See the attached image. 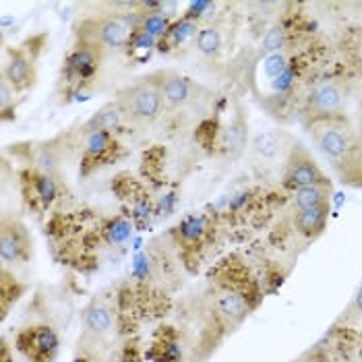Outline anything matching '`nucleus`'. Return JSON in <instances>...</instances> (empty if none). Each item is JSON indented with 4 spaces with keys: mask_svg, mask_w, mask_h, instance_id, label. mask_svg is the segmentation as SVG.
<instances>
[{
    "mask_svg": "<svg viewBox=\"0 0 362 362\" xmlns=\"http://www.w3.org/2000/svg\"><path fill=\"white\" fill-rule=\"evenodd\" d=\"M141 11L129 13H108L100 17H87L81 19L75 31V42L89 44L104 54L108 50H122L131 46L133 37L137 35L141 25Z\"/></svg>",
    "mask_w": 362,
    "mask_h": 362,
    "instance_id": "f257e3e1",
    "label": "nucleus"
},
{
    "mask_svg": "<svg viewBox=\"0 0 362 362\" xmlns=\"http://www.w3.org/2000/svg\"><path fill=\"white\" fill-rule=\"evenodd\" d=\"M114 100L122 108L129 124H151L166 110L153 73L141 77L135 83L122 87Z\"/></svg>",
    "mask_w": 362,
    "mask_h": 362,
    "instance_id": "f03ea898",
    "label": "nucleus"
},
{
    "mask_svg": "<svg viewBox=\"0 0 362 362\" xmlns=\"http://www.w3.org/2000/svg\"><path fill=\"white\" fill-rule=\"evenodd\" d=\"M307 131L313 143L319 147V151L339 166L346 156L352 151L356 135L348 122L346 116H332V118H319L307 122Z\"/></svg>",
    "mask_w": 362,
    "mask_h": 362,
    "instance_id": "7ed1b4c3",
    "label": "nucleus"
},
{
    "mask_svg": "<svg viewBox=\"0 0 362 362\" xmlns=\"http://www.w3.org/2000/svg\"><path fill=\"white\" fill-rule=\"evenodd\" d=\"M79 170L87 176L98 168L110 166L118 158H122V145L116 135L108 131H79Z\"/></svg>",
    "mask_w": 362,
    "mask_h": 362,
    "instance_id": "20e7f679",
    "label": "nucleus"
},
{
    "mask_svg": "<svg viewBox=\"0 0 362 362\" xmlns=\"http://www.w3.org/2000/svg\"><path fill=\"white\" fill-rule=\"evenodd\" d=\"M251 294V288L247 286H226L220 290V294L214 300V310H211L214 323L218 325L220 334L232 332L247 319V315L255 307Z\"/></svg>",
    "mask_w": 362,
    "mask_h": 362,
    "instance_id": "39448f33",
    "label": "nucleus"
},
{
    "mask_svg": "<svg viewBox=\"0 0 362 362\" xmlns=\"http://www.w3.org/2000/svg\"><path fill=\"white\" fill-rule=\"evenodd\" d=\"M21 197L33 214H48L60 199V178L52 174H44L33 168H23L19 174Z\"/></svg>",
    "mask_w": 362,
    "mask_h": 362,
    "instance_id": "423d86ee",
    "label": "nucleus"
},
{
    "mask_svg": "<svg viewBox=\"0 0 362 362\" xmlns=\"http://www.w3.org/2000/svg\"><path fill=\"white\" fill-rule=\"evenodd\" d=\"M15 348L28 362H54L60 352V335L50 323H33L17 334Z\"/></svg>",
    "mask_w": 362,
    "mask_h": 362,
    "instance_id": "0eeeda50",
    "label": "nucleus"
},
{
    "mask_svg": "<svg viewBox=\"0 0 362 362\" xmlns=\"http://www.w3.org/2000/svg\"><path fill=\"white\" fill-rule=\"evenodd\" d=\"M104 60V52L89 46L75 42L73 50L66 54L62 62V85H66L71 91H79L81 87L91 83L95 75L100 73Z\"/></svg>",
    "mask_w": 362,
    "mask_h": 362,
    "instance_id": "6e6552de",
    "label": "nucleus"
},
{
    "mask_svg": "<svg viewBox=\"0 0 362 362\" xmlns=\"http://www.w3.org/2000/svg\"><path fill=\"white\" fill-rule=\"evenodd\" d=\"M33 255V238L29 228L21 220L2 216L0 222V261L2 267L25 265Z\"/></svg>",
    "mask_w": 362,
    "mask_h": 362,
    "instance_id": "1a4fd4ad",
    "label": "nucleus"
},
{
    "mask_svg": "<svg viewBox=\"0 0 362 362\" xmlns=\"http://www.w3.org/2000/svg\"><path fill=\"white\" fill-rule=\"evenodd\" d=\"M325 180H329V178L315 162V158L303 145L294 143L290 153L286 156V164H284V172H281L284 189L294 193V191L305 189L308 185H317V182H325Z\"/></svg>",
    "mask_w": 362,
    "mask_h": 362,
    "instance_id": "9d476101",
    "label": "nucleus"
},
{
    "mask_svg": "<svg viewBox=\"0 0 362 362\" xmlns=\"http://www.w3.org/2000/svg\"><path fill=\"white\" fill-rule=\"evenodd\" d=\"M0 77L6 79L19 93L29 91L37 79V48H33L31 42L17 48H8Z\"/></svg>",
    "mask_w": 362,
    "mask_h": 362,
    "instance_id": "9b49d317",
    "label": "nucleus"
},
{
    "mask_svg": "<svg viewBox=\"0 0 362 362\" xmlns=\"http://www.w3.org/2000/svg\"><path fill=\"white\" fill-rule=\"evenodd\" d=\"M346 108V93L344 89L334 81L319 83L305 102V122L319 120V118H332V116H344Z\"/></svg>",
    "mask_w": 362,
    "mask_h": 362,
    "instance_id": "f8f14e48",
    "label": "nucleus"
},
{
    "mask_svg": "<svg viewBox=\"0 0 362 362\" xmlns=\"http://www.w3.org/2000/svg\"><path fill=\"white\" fill-rule=\"evenodd\" d=\"M153 77L158 81L166 110H178V108H185L193 102L195 85L191 83L185 75H180L178 71H172V69L156 71Z\"/></svg>",
    "mask_w": 362,
    "mask_h": 362,
    "instance_id": "ddd939ff",
    "label": "nucleus"
},
{
    "mask_svg": "<svg viewBox=\"0 0 362 362\" xmlns=\"http://www.w3.org/2000/svg\"><path fill=\"white\" fill-rule=\"evenodd\" d=\"M292 139L288 133L284 131H267V133H261L257 135L251 143L252 153L263 160V162H276L279 156H288L290 149H292Z\"/></svg>",
    "mask_w": 362,
    "mask_h": 362,
    "instance_id": "4468645a",
    "label": "nucleus"
},
{
    "mask_svg": "<svg viewBox=\"0 0 362 362\" xmlns=\"http://www.w3.org/2000/svg\"><path fill=\"white\" fill-rule=\"evenodd\" d=\"M85 334L93 337H106L114 327V313L104 300H91L83 310Z\"/></svg>",
    "mask_w": 362,
    "mask_h": 362,
    "instance_id": "2eb2a0df",
    "label": "nucleus"
},
{
    "mask_svg": "<svg viewBox=\"0 0 362 362\" xmlns=\"http://www.w3.org/2000/svg\"><path fill=\"white\" fill-rule=\"evenodd\" d=\"M124 124H129L124 118V112L118 106L116 100H112L98 112H93L91 118L83 122V127L79 131H108L112 135H116Z\"/></svg>",
    "mask_w": 362,
    "mask_h": 362,
    "instance_id": "dca6fc26",
    "label": "nucleus"
},
{
    "mask_svg": "<svg viewBox=\"0 0 362 362\" xmlns=\"http://www.w3.org/2000/svg\"><path fill=\"white\" fill-rule=\"evenodd\" d=\"M329 205H319V207H308V209H298L294 211V228L300 236L305 238H317L329 218Z\"/></svg>",
    "mask_w": 362,
    "mask_h": 362,
    "instance_id": "f3484780",
    "label": "nucleus"
},
{
    "mask_svg": "<svg viewBox=\"0 0 362 362\" xmlns=\"http://www.w3.org/2000/svg\"><path fill=\"white\" fill-rule=\"evenodd\" d=\"M207 232H209V222L201 214L187 216L182 222L174 228V236H176L178 245H182L187 249H195L197 245H201L203 238L207 236Z\"/></svg>",
    "mask_w": 362,
    "mask_h": 362,
    "instance_id": "a211bd4d",
    "label": "nucleus"
},
{
    "mask_svg": "<svg viewBox=\"0 0 362 362\" xmlns=\"http://www.w3.org/2000/svg\"><path fill=\"white\" fill-rule=\"evenodd\" d=\"M334 197V185L332 180L308 185L305 189H298L292 193V207L294 211L308 209V207H319V205H329Z\"/></svg>",
    "mask_w": 362,
    "mask_h": 362,
    "instance_id": "6ab92c4d",
    "label": "nucleus"
},
{
    "mask_svg": "<svg viewBox=\"0 0 362 362\" xmlns=\"http://www.w3.org/2000/svg\"><path fill=\"white\" fill-rule=\"evenodd\" d=\"M199 31H201V29H199V21H195V19H189V17H182V19H178V21H174V23H172V28L168 29L166 35L160 40L158 48H160V52L176 50V48L185 46L187 42L197 40Z\"/></svg>",
    "mask_w": 362,
    "mask_h": 362,
    "instance_id": "aec40b11",
    "label": "nucleus"
},
{
    "mask_svg": "<svg viewBox=\"0 0 362 362\" xmlns=\"http://www.w3.org/2000/svg\"><path fill=\"white\" fill-rule=\"evenodd\" d=\"M58 164L60 156L52 143H40V145H29L28 149V168L40 170L44 174L58 176Z\"/></svg>",
    "mask_w": 362,
    "mask_h": 362,
    "instance_id": "412c9836",
    "label": "nucleus"
},
{
    "mask_svg": "<svg viewBox=\"0 0 362 362\" xmlns=\"http://www.w3.org/2000/svg\"><path fill=\"white\" fill-rule=\"evenodd\" d=\"M335 170L346 185L362 189V137H356L352 151L346 156V160L339 166H335Z\"/></svg>",
    "mask_w": 362,
    "mask_h": 362,
    "instance_id": "4be33fe9",
    "label": "nucleus"
},
{
    "mask_svg": "<svg viewBox=\"0 0 362 362\" xmlns=\"http://www.w3.org/2000/svg\"><path fill=\"white\" fill-rule=\"evenodd\" d=\"M133 236V222L124 216H116L106 220L102 226V238L108 247H120Z\"/></svg>",
    "mask_w": 362,
    "mask_h": 362,
    "instance_id": "5701e85b",
    "label": "nucleus"
},
{
    "mask_svg": "<svg viewBox=\"0 0 362 362\" xmlns=\"http://www.w3.org/2000/svg\"><path fill=\"white\" fill-rule=\"evenodd\" d=\"M172 23H174V19L168 17L162 8L160 11H149V13H143V17H141L139 31L160 44V40L166 35L168 29L172 28Z\"/></svg>",
    "mask_w": 362,
    "mask_h": 362,
    "instance_id": "b1692460",
    "label": "nucleus"
},
{
    "mask_svg": "<svg viewBox=\"0 0 362 362\" xmlns=\"http://www.w3.org/2000/svg\"><path fill=\"white\" fill-rule=\"evenodd\" d=\"M195 46L199 54L207 56V58H218V56L222 54L223 48L222 31L218 28H214V25L203 28L199 31V35H197Z\"/></svg>",
    "mask_w": 362,
    "mask_h": 362,
    "instance_id": "393cba45",
    "label": "nucleus"
},
{
    "mask_svg": "<svg viewBox=\"0 0 362 362\" xmlns=\"http://www.w3.org/2000/svg\"><path fill=\"white\" fill-rule=\"evenodd\" d=\"M23 286L17 281L15 276H11L8 274V269L6 267H2V284H0V300H2V317H6V313H8V308L13 303H17L19 300V296L23 294Z\"/></svg>",
    "mask_w": 362,
    "mask_h": 362,
    "instance_id": "a878e982",
    "label": "nucleus"
},
{
    "mask_svg": "<svg viewBox=\"0 0 362 362\" xmlns=\"http://www.w3.org/2000/svg\"><path fill=\"white\" fill-rule=\"evenodd\" d=\"M151 356L158 362H182V348H180V341L176 339V335H164V339L153 346Z\"/></svg>",
    "mask_w": 362,
    "mask_h": 362,
    "instance_id": "bb28decb",
    "label": "nucleus"
},
{
    "mask_svg": "<svg viewBox=\"0 0 362 362\" xmlns=\"http://www.w3.org/2000/svg\"><path fill=\"white\" fill-rule=\"evenodd\" d=\"M19 91L8 83L6 79L0 77V110H2V118H15V110H17V100H19Z\"/></svg>",
    "mask_w": 362,
    "mask_h": 362,
    "instance_id": "cd10ccee",
    "label": "nucleus"
},
{
    "mask_svg": "<svg viewBox=\"0 0 362 362\" xmlns=\"http://www.w3.org/2000/svg\"><path fill=\"white\" fill-rule=\"evenodd\" d=\"M263 46L267 52H276L284 46V31L281 28H274L267 31V35L263 37Z\"/></svg>",
    "mask_w": 362,
    "mask_h": 362,
    "instance_id": "c85d7f7f",
    "label": "nucleus"
},
{
    "mask_svg": "<svg viewBox=\"0 0 362 362\" xmlns=\"http://www.w3.org/2000/svg\"><path fill=\"white\" fill-rule=\"evenodd\" d=\"M361 317H362V284L358 286V290H356V294H354L352 303L348 305L346 313H344V319H346V321H354V319H361Z\"/></svg>",
    "mask_w": 362,
    "mask_h": 362,
    "instance_id": "c756f323",
    "label": "nucleus"
},
{
    "mask_svg": "<svg viewBox=\"0 0 362 362\" xmlns=\"http://www.w3.org/2000/svg\"><path fill=\"white\" fill-rule=\"evenodd\" d=\"M211 8H216V4H214V2H193V4H189V11L185 13V17L199 21V19H201V17H205V13H207V11H211Z\"/></svg>",
    "mask_w": 362,
    "mask_h": 362,
    "instance_id": "7c9ffc66",
    "label": "nucleus"
},
{
    "mask_svg": "<svg viewBox=\"0 0 362 362\" xmlns=\"http://www.w3.org/2000/svg\"><path fill=\"white\" fill-rule=\"evenodd\" d=\"M118 362H143V354H141L137 344H127L118 356Z\"/></svg>",
    "mask_w": 362,
    "mask_h": 362,
    "instance_id": "2f4dec72",
    "label": "nucleus"
},
{
    "mask_svg": "<svg viewBox=\"0 0 362 362\" xmlns=\"http://www.w3.org/2000/svg\"><path fill=\"white\" fill-rule=\"evenodd\" d=\"M77 362H85V361H77Z\"/></svg>",
    "mask_w": 362,
    "mask_h": 362,
    "instance_id": "473e14b6",
    "label": "nucleus"
}]
</instances>
